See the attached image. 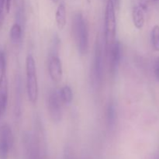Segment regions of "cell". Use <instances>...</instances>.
Instances as JSON below:
<instances>
[{"label":"cell","instance_id":"obj_1","mask_svg":"<svg viewBox=\"0 0 159 159\" xmlns=\"http://www.w3.org/2000/svg\"><path fill=\"white\" fill-rule=\"evenodd\" d=\"M72 31L78 51L82 55L87 52L89 47V30L86 21L82 13H77L72 22Z\"/></svg>","mask_w":159,"mask_h":159},{"label":"cell","instance_id":"obj_2","mask_svg":"<svg viewBox=\"0 0 159 159\" xmlns=\"http://www.w3.org/2000/svg\"><path fill=\"white\" fill-rule=\"evenodd\" d=\"M104 37L106 51L116 41V20L115 6L113 0H108L104 16Z\"/></svg>","mask_w":159,"mask_h":159},{"label":"cell","instance_id":"obj_3","mask_svg":"<svg viewBox=\"0 0 159 159\" xmlns=\"http://www.w3.org/2000/svg\"><path fill=\"white\" fill-rule=\"evenodd\" d=\"M26 91L28 99L33 104L37 103L38 99V81L37 76V68L34 57L29 54L26 58Z\"/></svg>","mask_w":159,"mask_h":159},{"label":"cell","instance_id":"obj_4","mask_svg":"<svg viewBox=\"0 0 159 159\" xmlns=\"http://www.w3.org/2000/svg\"><path fill=\"white\" fill-rule=\"evenodd\" d=\"M61 100L59 93L56 90L50 92L48 96V110L50 117L54 123L60 122L61 120Z\"/></svg>","mask_w":159,"mask_h":159},{"label":"cell","instance_id":"obj_5","mask_svg":"<svg viewBox=\"0 0 159 159\" xmlns=\"http://www.w3.org/2000/svg\"><path fill=\"white\" fill-rule=\"evenodd\" d=\"M103 48L99 37L95 47L94 65H93L94 76L98 83H101L103 78Z\"/></svg>","mask_w":159,"mask_h":159},{"label":"cell","instance_id":"obj_6","mask_svg":"<svg viewBox=\"0 0 159 159\" xmlns=\"http://www.w3.org/2000/svg\"><path fill=\"white\" fill-rule=\"evenodd\" d=\"M109 56L110 60V71L111 74H116L119 65L120 64L121 57H122V48L120 41L116 40L111 46L110 47L107 51H106Z\"/></svg>","mask_w":159,"mask_h":159},{"label":"cell","instance_id":"obj_7","mask_svg":"<svg viewBox=\"0 0 159 159\" xmlns=\"http://www.w3.org/2000/svg\"><path fill=\"white\" fill-rule=\"evenodd\" d=\"M48 72L51 80L58 83L62 79V65L60 58L57 54H52L48 61Z\"/></svg>","mask_w":159,"mask_h":159},{"label":"cell","instance_id":"obj_8","mask_svg":"<svg viewBox=\"0 0 159 159\" xmlns=\"http://www.w3.org/2000/svg\"><path fill=\"white\" fill-rule=\"evenodd\" d=\"M145 6L143 4L137 5L132 11V19L135 27L138 30H141L145 23Z\"/></svg>","mask_w":159,"mask_h":159},{"label":"cell","instance_id":"obj_9","mask_svg":"<svg viewBox=\"0 0 159 159\" xmlns=\"http://www.w3.org/2000/svg\"><path fill=\"white\" fill-rule=\"evenodd\" d=\"M55 20L59 30H63L67 23L66 8L64 3H61L57 7L55 13Z\"/></svg>","mask_w":159,"mask_h":159},{"label":"cell","instance_id":"obj_10","mask_svg":"<svg viewBox=\"0 0 159 159\" xmlns=\"http://www.w3.org/2000/svg\"><path fill=\"white\" fill-rule=\"evenodd\" d=\"M116 110L115 105L113 102H110L107 107V125L110 129H113L116 125Z\"/></svg>","mask_w":159,"mask_h":159},{"label":"cell","instance_id":"obj_11","mask_svg":"<svg viewBox=\"0 0 159 159\" xmlns=\"http://www.w3.org/2000/svg\"><path fill=\"white\" fill-rule=\"evenodd\" d=\"M59 96H60L61 100L64 103L70 104L72 102L73 93L71 87L68 85H65L61 89L60 92H59Z\"/></svg>","mask_w":159,"mask_h":159},{"label":"cell","instance_id":"obj_12","mask_svg":"<svg viewBox=\"0 0 159 159\" xmlns=\"http://www.w3.org/2000/svg\"><path fill=\"white\" fill-rule=\"evenodd\" d=\"M10 39L13 43H18L22 38V28L19 23H14L9 32Z\"/></svg>","mask_w":159,"mask_h":159},{"label":"cell","instance_id":"obj_13","mask_svg":"<svg viewBox=\"0 0 159 159\" xmlns=\"http://www.w3.org/2000/svg\"><path fill=\"white\" fill-rule=\"evenodd\" d=\"M151 40L154 50L159 51V26L155 25L153 26L151 33Z\"/></svg>","mask_w":159,"mask_h":159},{"label":"cell","instance_id":"obj_14","mask_svg":"<svg viewBox=\"0 0 159 159\" xmlns=\"http://www.w3.org/2000/svg\"><path fill=\"white\" fill-rule=\"evenodd\" d=\"M12 145L6 140L0 138V159H7L9 156V149Z\"/></svg>","mask_w":159,"mask_h":159},{"label":"cell","instance_id":"obj_15","mask_svg":"<svg viewBox=\"0 0 159 159\" xmlns=\"http://www.w3.org/2000/svg\"><path fill=\"white\" fill-rule=\"evenodd\" d=\"M154 73L156 79L159 81V57H157L154 64Z\"/></svg>","mask_w":159,"mask_h":159},{"label":"cell","instance_id":"obj_16","mask_svg":"<svg viewBox=\"0 0 159 159\" xmlns=\"http://www.w3.org/2000/svg\"><path fill=\"white\" fill-rule=\"evenodd\" d=\"M5 15H4V9H0V30L2 28L3 23H4Z\"/></svg>","mask_w":159,"mask_h":159},{"label":"cell","instance_id":"obj_17","mask_svg":"<svg viewBox=\"0 0 159 159\" xmlns=\"http://www.w3.org/2000/svg\"><path fill=\"white\" fill-rule=\"evenodd\" d=\"M5 2H6V0H0V9H4L5 8Z\"/></svg>","mask_w":159,"mask_h":159},{"label":"cell","instance_id":"obj_18","mask_svg":"<svg viewBox=\"0 0 159 159\" xmlns=\"http://www.w3.org/2000/svg\"><path fill=\"white\" fill-rule=\"evenodd\" d=\"M152 159H159V153H155L152 155Z\"/></svg>","mask_w":159,"mask_h":159},{"label":"cell","instance_id":"obj_19","mask_svg":"<svg viewBox=\"0 0 159 159\" xmlns=\"http://www.w3.org/2000/svg\"><path fill=\"white\" fill-rule=\"evenodd\" d=\"M65 159H73V158H72V157H71V154L68 153H68L66 154V155H65Z\"/></svg>","mask_w":159,"mask_h":159},{"label":"cell","instance_id":"obj_20","mask_svg":"<svg viewBox=\"0 0 159 159\" xmlns=\"http://www.w3.org/2000/svg\"><path fill=\"white\" fill-rule=\"evenodd\" d=\"M113 3H114L115 6H119L120 4V0H113Z\"/></svg>","mask_w":159,"mask_h":159},{"label":"cell","instance_id":"obj_21","mask_svg":"<svg viewBox=\"0 0 159 159\" xmlns=\"http://www.w3.org/2000/svg\"><path fill=\"white\" fill-rule=\"evenodd\" d=\"M53 1V2H54V3H57V2H58V0H52Z\"/></svg>","mask_w":159,"mask_h":159},{"label":"cell","instance_id":"obj_22","mask_svg":"<svg viewBox=\"0 0 159 159\" xmlns=\"http://www.w3.org/2000/svg\"><path fill=\"white\" fill-rule=\"evenodd\" d=\"M153 1H155V2H158V1H159V0H153Z\"/></svg>","mask_w":159,"mask_h":159}]
</instances>
